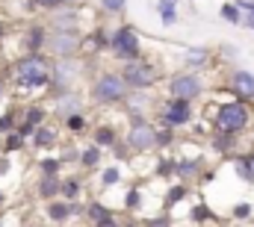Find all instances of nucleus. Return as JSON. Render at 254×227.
Segmentation results:
<instances>
[{
  "label": "nucleus",
  "instance_id": "obj_26",
  "mask_svg": "<svg viewBox=\"0 0 254 227\" xmlns=\"http://www.w3.org/2000/svg\"><path fill=\"white\" fill-rule=\"evenodd\" d=\"M104 163V148H98L95 142H89L86 148H80V169L83 171H95Z\"/></svg>",
  "mask_w": 254,
  "mask_h": 227
},
{
  "label": "nucleus",
  "instance_id": "obj_6",
  "mask_svg": "<svg viewBox=\"0 0 254 227\" xmlns=\"http://www.w3.org/2000/svg\"><path fill=\"white\" fill-rule=\"evenodd\" d=\"M110 57L116 59V62H136V59H142V39H139V33H136V27H130V24H119L116 30H113V48H110Z\"/></svg>",
  "mask_w": 254,
  "mask_h": 227
},
{
  "label": "nucleus",
  "instance_id": "obj_16",
  "mask_svg": "<svg viewBox=\"0 0 254 227\" xmlns=\"http://www.w3.org/2000/svg\"><path fill=\"white\" fill-rule=\"evenodd\" d=\"M24 54H45L48 48V24H30L21 36Z\"/></svg>",
  "mask_w": 254,
  "mask_h": 227
},
{
  "label": "nucleus",
  "instance_id": "obj_54",
  "mask_svg": "<svg viewBox=\"0 0 254 227\" xmlns=\"http://www.w3.org/2000/svg\"><path fill=\"white\" fill-rule=\"evenodd\" d=\"M0 227H3V219H0Z\"/></svg>",
  "mask_w": 254,
  "mask_h": 227
},
{
  "label": "nucleus",
  "instance_id": "obj_31",
  "mask_svg": "<svg viewBox=\"0 0 254 227\" xmlns=\"http://www.w3.org/2000/svg\"><path fill=\"white\" fill-rule=\"evenodd\" d=\"M157 15L166 27L178 24V0H157Z\"/></svg>",
  "mask_w": 254,
  "mask_h": 227
},
{
  "label": "nucleus",
  "instance_id": "obj_38",
  "mask_svg": "<svg viewBox=\"0 0 254 227\" xmlns=\"http://www.w3.org/2000/svg\"><path fill=\"white\" fill-rule=\"evenodd\" d=\"M63 124L68 127V133H74V136H83V133L89 130V115H86V113L68 115V118H65Z\"/></svg>",
  "mask_w": 254,
  "mask_h": 227
},
{
  "label": "nucleus",
  "instance_id": "obj_37",
  "mask_svg": "<svg viewBox=\"0 0 254 227\" xmlns=\"http://www.w3.org/2000/svg\"><path fill=\"white\" fill-rule=\"evenodd\" d=\"M0 148H3V154H15V151H24L27 148V139L15 130V133H6L3 139H0Z\"/></svg>",
  "mask_w": 254,
  "mask_h": 227
},
{
  "label": "nucleus",
  "instance_id": "obj_32",
  "mask_svg": "<svg viewBox=\"0 0 254 227\" xmlns=\"http://www.w3.org/2000/svg\"><path fill=\"white\" fill-rule=\"evenodd\" d=\"M80 192H83V177H80V174H68V177H63V198L65 201H77Z\"/></svg>",
  "mask_w": 254,
  "mask_h": 227
},
{
  "label": "nucleus",
  "instance_id": "obj_36",
  "mask_svg": "<svg viewBox=\"0 0 254 227\" xmlns=\"http://www.w3.org/2000/svg\"><path fill=\"white\" fill-rule=\"evenodd\" d=\"M119 183H122V169H119V166L101 169V174H98V186H101V189H113V186H119Z\"/></svg>",
  "mask_w": 254,
  "mask_h": 227
},
{
  "label": "nucleus",
  "instance_id": "obj_13",
  "mask_svg": "<svg viewBox=\"0 0 254 227\" xmlns=\"http://www.w3.org/2000/svg\"><path fill=\"white\" fill-rule=\"evenodd\" d=\"M48 30H57V33H83L80 9L77 6H63V9L51 12L48 15Z\"/></svg>",
  "mask_w": 254,
  "mask_h": 227
},
{
  "label": "nucleus",
  "instance_id": "obj_49",
  "mask_svg": "<svg viewBox=\"0 0 254 227\" xmlns=\"http://www.w3.org/2000/svg\"><path fill=\"white\" fill-rule=\"evenodd\" d=\"M9 169H12V160H9V154H0V177H3Z\"/></svg>",
  "mask_w": 254,
  "mask_h": 227
},
{
  "label": "nucleus",
  "instance_id": "obj_11",
  "mask_svg": "<svg viewBox=\"0 0 254 227\" xmlns=\"http://www.w3.org/2000/svg\"><path fill=\"white\" fill-rule=\"evenodd\" d=\"M51 110L42 104V101H33V104H27L24 107V115H21V124H18V133L30 142L33 139V133L42 127V124H48V118H51Z\"/></svg>",
  "mask_w": 254,
  "mask_h": 227
},
{
  "label": "nucleus",
  "instance_id": "obj_30",
  "mask_svg": "<svg viewBox=\"0 0 254 227\" xmlns=\"http://www.w3.org/2000/svg\"><path fill=\"white\" fill-rule=\"evenodd\" d=\"M190 222L201 227V225H207V222H219V216L210 210V204H207V201H198V204L190 210Z\"/></svg>",
  "mask_w": 254,
  "mask_h": 227
},
{
  "label": "nucleus",
  "instance_id": "obj_8",
  "mask_svg": "<svg viewBox=\"0 0 254 227\" xmlns=\"http://www.w3.org/2000/svg\"><path fill=\"white\" fill-rule=\"evenodd\" d=\"M204 92H207V83L195 71H178V74H172L166 80V95L169 98H181V101H192L195 104V101L204 98Z\"/></svg>",
  "mask_w": 254,
  "mask_h": 227
},
{
  "label": "nucleus",
  "instance_id": "obj_29",
  "mask_svg": "<svg viewBox=\"0 0 254 227\" xmlns=\"http://www.w3.org/2000/svg\"><path fill=\"white\" fill-rule=\"evenodd\" d=\"M187 195H190V183H181V180L175 183V180H172V186L166 189V201H163V210H172V207H175V204H181Z\"/></svg>",
  "mask_w": 254,
  "mask_h": 227
},
{
  "label": "nucleus",
  "instance_id": "obj_19",
  "mask_svg": "<svg viewBox=\"0 0 254 227\" xmlns=\"http://www.w3.org/2000/svg\"><path fill=\"white\" fill-rule=\"evenodd\" d=\"M110 48H113V33L104 30V27H95L89 36H83V51H89L92 57L110 54Z\"/></svg>",
  "mask_w": 254,
  "mask_h": 227
},
{
  "label": "nucleus",
  "instance_id": "obj_40",
  "mask_svg": "<svg viewBox=\"0 0 254 227\" xmlns=\"http://www.w3.org/2000/svg\"><path fill=\"white\" fill-rule=\"evenodd\" d=\"M175 148V130L166 124H157V151H169Z\"/></svg>",
  "mask_w": 254,
  "mask_h": 227
},
{
  "label": "nucleus",
  "instance_id": "obj_23",
  "mask_svg": "<svg viewBox=\"0 0 254 227\" xmlns=\"http://www.w3.org/2000/svg\"><path fill=\"white\" fill-rule=\"evenodd\" d=\"M231 166L237 171V177L246 183V186H254V151H240L231 157Z\"/></svg>",
  "mask_w": 254,
  "mask_h": 227
},
{
  "label": "nucleus",
  "instance_id": "obj_44",
  "mask_svg": "<svg viewBox=\"0 0 254 227\" xmlns=\"http://www.w3.org/2000/svg\"><path fill=\"white\" fill-rule=\"evenodd\" d=\"M142 227H172V216H169V210H163L160 216H154V219H148Z\"/></svg>",
  "mask_w": 254,
  "mask_h": 227
},
{
  "label": "nucleus",
  "instance_id": "obj_17",
  "mask_svg": "<svg viewBox=\"0 0 254 227\" xmlns=\"http://www.w3.org/2000/svg\"><path fill=\"white\" fill-rule=\"evenodd\" d=\"M154 107L160 104H154V95L148 89H133L125 101V115H151Z\"/></svg>",
  "mask_w": 254,
  "mask_h": 227
},
{
  "label": "nucleus",
  "instance_id": "obj_46",
  "mask_svg": "<svg viewBox=\"0 0 254 227\" xmlns=\"http://www.w3.org/2000/svg\"><path fill=\"white\" fill-rule=\"evenodd\" d=\"M60 157H63L65 166H80V148H65Z\"/></svg>",
  "mask_w": 254,
  "mask_h": 227
},
{
  "label": "nucleus",
  "instance_id": "obj_51",
  "mask_svg": "<svg viewBox=\"0 0 254 227\" xmlns=\"http://www.w3.org/2000/svg\"><path fill=\"white\" fill-rule=\"evenodd\" d=\"M3 95H6V77L0 74V98H3Z\"/></svg>",
  "mask_w": 254,
  "mask_h": 227
},
{
  "label": "nucleus",
  "instance_id": "obj_25",
  "mask_svg": "<svg viewBox=\"0 0 254 227\" xmlns=\"http://www.w3.org/2000/svg\"><path fill=\"white\" fill-rule=\"evenodd\" d=\"M45 216H48L54 225H65L68 219H74V216H71V201H65V198L48 201V207H45Z\"/></svg>",
  "mask_w": 254,
  "mask_h": 227
},
{
  "label": "nucleus",
  "instance_id": "obj_5",
  "mask_svg": "<svg viewBox=\"0 0 254 227\" xmlns=\"http://www.w3.org/2000/svg\"><path fill=\"white\" fill-rule=\"evenodd\" d=\"M127 118V145L133 154H151L157 151V124L148 115H125Z\"/></svg>",
  "mask_w": 254,
  "mask_h": 227
},
{
  "label": "nucleus",
  "instance_id": "obj_45",
  "mask_svg": "<svg viewBox=\"0 0 254 227\" xmlns=\"http://www.w3.org/2000/svg\"><path fill=\"white\" fill-rule=\"evenodd\" d=\"M110 154H113V157H116L119 163H125V160H130V154H133V151H130V145H127V139H122V142H119V145H116V148H113Z\"/></svg>",
  "mask_w": 254,
  "mask_h": 227
},
{
  "label": "nucleus",
  "instance_id": "obj_22",
  "mask_svg": "<svg viewBox=\"0 0 254 227\" xmlns=\"http://www.w3.org/2000/svg\"><path fill=\"white\" fill-rule=\"evenodd\" d=\"M33 151H54L57 145H60V127H54V124H42L36 133H33Z\"/></svg>",
  "mask_w": 254,
  "mask_h": 227
},
{
  "label": "nucleus",
  "instance_id": "obj_4",
  "mask_svg": "<svg viewBox=\"0 0 254 227\" xmlns=\"http://www.w3.org/2000/svg\"><path fill=\"white\" fill-rule=\"evenodd\" d=\"M80 74H83V62H80V57L77 59H54L51 86H48V101H57V98L68 95L71 89H77Z\"/></svg>",
  "mask_w": 254,
  "mask_h": 227
},
{
  "label": "nucleus",
  "instance_id": "obj_39",
  "mask_svg": "<svg viewBox=\"0 0 254 227\" xmlns=\"http://www.w3.org/2000/svg\"><path fill=\"white\" fill-rule=\"evenodd\" d=\"M122 204H125L127 213H139V210H142V189H139V186H127Z\"/></svg>",
  "mask_w": 254,
  "mask_h": 227
},
{
  "label": "nucleus",
  "instance_id": "obj_27",
  "mask_svg": "<svg viewBox=\"0 0 254 227\" xmlns=\"http://www.w3.org/2000/svg\"><path fill=\"white\" fill-rule=\"evenodd\" d=\"M86 219L98 227V225H104V222H110V219H116V213H113L104 201H92V204H89V210H86Z\"/></svg>",
  "mask_w": 254,
  "mask_h": 227
},
{
  "label": "nucleus",
  "instance_id": "obj_18",
  "mask_svg": "<svg viewBox=\"0 0 254 227\" xmlns=\"http://www.w3.org/2000/svg\"><path fill=\"white\" fill-rule=\"evenodd\" d=\"M210 148L219 157H234V154H240V136L225 133V130H210Z\"/></svg>",
  "mask_w": 254,
  "mask_h": 227
},
{
  "label": "nucleus",
  "instance_id": "obj_50",
  "mask_svg": "<svg viewBox=\"0 0 254 227\" xmlns=\"http://www.w3.org/2000/svg\"><path fill=\"white\" fill-rule=\"evenodd\" d=\"M6 30H9V21H3V18H0V42H3V36H6Z\"/></svg>",
  "mask_w": 254,
  "mask_h": 227
},
{
  "label": "nucleus",
  "instance_id": "obj_48",
  "mask_svg": "<svg viewBox=\"0 0 254 227\" xmlns=\"http://www.w3.org/2000/svg\"><path fill=\"white\" fill-rule=\"evenodd\" d=\"M237 54H240V51H237V48H231V45H228V42H225V45H222V48H219V57H237Z\"/></svg>",
  "mask_w": 254,
  "mask_h": 227
},
{
  "label": "nucleus",
  "instance_id": "obj_24",
  "mask_svg": "<svg viewBox=\"0 0 254 227\" xmlns=\"http://www.w3.org/2000/svg\"><path fill=\"white\" fill-rule=\"evenodd\" d=\"M92 142H95L98 148H104V151H113L122 139H119V130H116L113 124H98V127L92 130Z\"/></svg>",
  "mask_w": 254,
  "mask_h": 227
},
{
  "label": "nucleus",
  "instance_id": "obj_3",
  "mask_svg": "<svg viewBox=\"0 0 254 227\" xmlns=\"http://www.w3.org/2000/svg\"><path fill=\"white\" fill-rule=\"evenodd\" d=\"M130 92L133 89L125 83V77L119 71H98L89 86V101L95 107H125Z\"/></svg>",
  "mask_w": 254,
  "mask_h": 227
},
{
  "label": "nucleus",
  "instance_id": "obj_2",
  "mask_svg": "<svg viewBox=\"0 0 254 227\" xmlns=\"http://www.w3.org/2000/svg\"><path fill=\"white\" fill-rule=\"evenodd\" d=\"M207 121L213 124V130H225V133H246V130H252L254 124V110L252 104H246V101H222V104H216V107H210L207 110Z\"/></svg>",
  "mask_w": 254,
  "mask_h": 227
},
{
  "label": "nucleus",
  "instance_id": "obj_35",
  "mask_svg": "<svg viewBox=\"0 0 254 227\" xmlns=\"http://www.w3.org/2000/svg\"><path fill=\"white\" fill-rule=\"evenodd\" d=\"M219 18H222V21H228V24H234V27H243V18H246V15H243V9L231 0V3H222Z\"/></svg>",
  "mask_w": 254,
  "mask_h": 227
},
{
  "label": "nucleus",
  "instance_id": "obj_21",
  "mask_svg": "<svg viewBox=\"0 0 254 227\" xmlns=\"http://www.w3.org/2000/svg\"><path fill=\"white\" fill-rule=\"evenodd\" d=\"M210 62H213V51L210 48H201V45H192V48H187V54H184V65L190 71H195V74L207 71Z\"/></svg>",
  "mask_w": 254,
  "mask_h": 227
},
{
  "label": "nucleus",
  "instance_id": "obj_42",
  "mask_svg": "<svg viewBox=\"0 0 254 227\" xmlns=\"http://www.w3.org/2000/svg\"><path fill=\"white\" fill-rule=\"evenodd\" d=\"M98 9L104 15H122L127 9V0H98Z\"/></svg>",
  "mask_w": 254,
  "mask_h": 227
},
{
  "label": "nucleus",
  "instance_id": "obj_10",
  "mask_svg": "<svg viewBox=\"0 0 254 227\" xmlns=\"http://www.w3.org/2000/svg\"><path fill=\"white\" fill-rule=\"evenodd\" d=\"M48 54L54 59H77L83 54V33H57L48 30Z\"/></svg>",
  "mask_w": 254,
  "mask_h": 227
},
{
  "label": "nucleus",
  "instance_id": "obj_52",
  "mask_svg": "<svg viewBox=\"0 0 254 227\" xmlns=\"http://www.w3.org/2000/svg\"><path fill=\"white\" fill-rule=\"evenodd\" d=\"M3 204H6V195H3V192H0V207H3Z\"/></svg>",
  "mask_w": 254,
  "mask_h": 227
},
{
  "label": "nucleus",
  "instance_id": "obj_33",
  "mask_svg": "<svg viewBox=\"0 0 254 227\" xmlns=\"http://www.w3.org/2000/svg\"><path fill=\"white\" fill-rule=\"evenodd\" d=\"M154 174L163 177V180H178V157H160Z\"/></svg>",
  "mask_w": 254,
  "mask_h": 227
},
{
  "label": "nucleus",
  "instance_id": "obj_15",
  "mask_svg": "<svg viewBox=\"0 0 254 227\" xmlns=\"http://www.w3.org/2000/svg\"><path fill=\"white\" fill-rule=\"evenodd\" d=\"M51 113L57 115V121H65L68 115H77V113H86V95L80 89H71L68 95L57 98L54 101V110Z\"/></svg>",
  "mask_w": 254,
  "mask_h": 227
},
{
  "label": "nucleus",
  "instance_id": "obj_47",
  "mask_svg": "<svg viewBox=\"0 0 254 227\" xmlns=\"http://www.w3.org/2000/svg\"><path fill=\"white\" fill-rule=\"evenodd\" d=\"M240 9H243V15H254V0H234Z\"/></svg>",
  "mask_w": 254,
  "mask_h": 227
},
{
  "label": "nucleus",
  "instance_id": "obj_14",
  "mask_svg": "<svg viewBox=\"0 0 254 227\" xmlns=\"http://www.w3.org/2000/svg\"><path fill=\"white\" fill-rule=\"evenodd\" d=\"M207 160L198 154V157H178V180L181 183H204L207 177Z\"/></svg>",
  "mask_w": 254,
  "mask_h": 227
},
{
  "label": "nucleus",
  "instance_id": "obj_12",
  "mask_svg": "<svg viewBox=\"0 0 254 227\" xmlns=\"http://www.w3.org/2000/svg\"><path fill=\"white\" fill-rule=\"evenodd\" d=\"M228 92L237 101L254 104V74L249 68H231V74H228Z\"/></svg>",
  "mask_w": 254,
  "mask_h": 227
},
{
  "label": "nucleus",
  "instance_id": "obj_53",
  "mask_svg": "<svg viewBox=\"0 0 254 227\" xmlns=\"http://www.w3.org/2000/svg\"><path fill=\"white\" fill-rule=\"evenodd\" d=\"M125 227H139V225H133V222H127V225Z\"/></svg>",
  "mask_w": 254,
  "mask_h": 227
},
{
  "label": "nucleus",
  "instance_id": "obj_9",
  "mask_svg": "<svg viewBox=\"0 0 254 227\" xmlns=\"http://www.w3.org/2000/svg\"><path fill=\"white\" fill-rule=\"evenodd\" d=\"M119 74L125 77V83L130 89H154V86L160 83V77H163V71L145 57L136 59V62H125V65L119 68Z\"/></svg>",
  "mask_w": 254,
  "mask_h": 227
},
{
  "label": "nucleus",
  "instance_id": "obj_20",
  "mask_svg": "<svg viewBox=\"0 0 254 227\" xmlns=\"http://www.w3.org/2000/svg\"><path fill=\"white\" fill-rule=\"evenodd\" d=\"M36 195H39L45 204L63 198V174H39V180H36Z\"/></svg>",
  "mask_w": 254,
  "mask_h": 227
},
{
  "label": "nucleus",
  "instance_id": "obj_28",
  "mask_svg": "<svg viewBox=\"0 0 254 227\" xmlns=\"http://www.w3.org/2000/svg\"><path fill=\"white\" fill-rule=\"evenodd\" d=\"M21 115H24V107H9L6 113L0 115V139H3L6 133H15V130H18Z\"/></svg>",
  "mask_w": 254,
  "mask_h": 227
},
{
  "label": "nucleus",
  "instance_id": "obj_1",
  "mask_svg": "<svg viewBox=\"0 0 254 227\" xmlns=\"http://www.w3.org/2000/svg\"><path fill=\"white\" fill-rule=\"evenodd\" d=\"M51 68L54 62L45 54H24L12 62V89L15 95H33V92H48L51 86Z\"/></svg>",
  "mask_w": 254,
  "mask_h": 227
},
{
  "label": "nucleus",
  "instance_id": "obj_43",
  "mask_svg": "<svg viewBox=\"0 0 254 227\" xmlns=\"http://www.w3.org/2000/svg\"><path fill=\"white\" fill-rule=\"evenodd\" d=\"M27 6H30V9H45V12L51 15V12L63 9V6H65V0H27Z\"/></svg>",
  "mask_w": 254,
  "mask_h": 227
},
{
  "label": "nucleus",
  "instance_id": "obj_7",
  "mask_svg": "<svg viewBox=\"0 0 254 227\" xmlns=\"http://www.w3.org/2000/svg\"><path fill=\"white\" fill-rule=\"evenodd\" d=\"M195 121V104L192 101H181V98H163L160 107H157V124H166L172 130H181V127H190Z\"/></svg>",
  "mask_w": 254,
  "mask_h": 227
},
{
  "label": "nucleus",
  "instance_id": "obj_41",
  "mask_svg": "<svg viewBox=\"0 0 254 227\" xmlns=\"http://www.w3.org/2000/svg\"><path fill=\"white\" fill-rule=\"evenodd\" d=\"M252 201H237L234 207H231V219H237V222H249L252 219Z\"/></svg>",
  "mask_w": 254,
  "mask_h": 227
},
{
  "label": "nucleus",
  "instance_id": "obj_34",
  "mask_svg": "<svg viewBox=\"0 0 254 227\" xmlns=\"http://www.w3.org/2000/svg\"><path fill=\"white\" fill-rule=\"evenodd\" d=\"M36 169H39V174H63V169H65V163H63V157L57 154H48V157H42L39 163H36Z\"/></svg>",
  "mask_w": 254,
  "mask_h": 227
}]
</instances>
